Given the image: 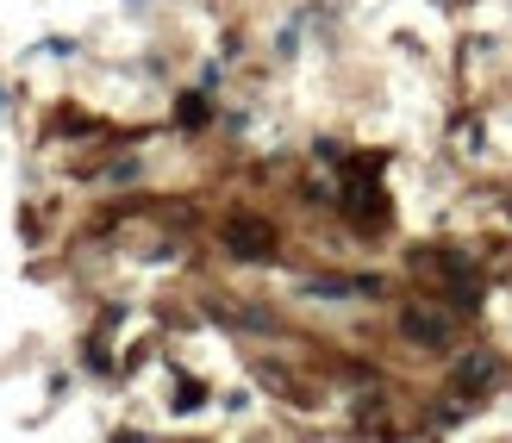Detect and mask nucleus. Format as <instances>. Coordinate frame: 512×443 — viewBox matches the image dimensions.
<instances>
[{
	"instance_id": "obj_1",
	"label": "nucleus",
	"mask_w": 512,
	"mask_h": 443,
	"mask_svg": "<svg viewBox=\"0 0 512 443\" xmlns=\"http://www.w3.org/2000/svg\"><path fill=\"white\" fill-rule=\"evenodd\" d=\"M225 250H232V256H244V263H263V256L275 250V231H269L263 219L238 213V219H225Z\"/></svg>"
},
{
	"instance_id": "obj_2",
	"label": "nucleus",
	"mask_w": 512,
	"mask_h": 443,
	"mask_svg": "<svg viewBox=\"0 0 512 443\" xmlns=\"http://www.w3.org/2000/svg\"><path fill=\"white\" fill-rule=\"evenodd\" d=\"M306 294H325V300H338V294H375V281H363V275H313V281H306Z\"/></svg>"
},
{
	"instance_id": "obj_3",
	"label": "nucleus",
	"mask_w": 512,
	"mask_h": 443,
	"mask_svg": "<svg viewBox=\"0 0 512 443\" xmlns=\"http://www.w3.org/2000/svg\"><path fill=\"white\" fill-rule=\"evenodd\" d=\"M406 337H419V344H444L450 337V319H438V312H406Z\"/></svg>"
}]
</instances>
